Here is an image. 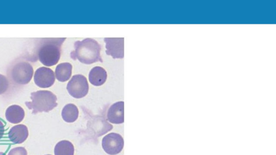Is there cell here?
I'll return each mask as SVG.
<instances>
[{
  "mask_svg": "<svg viewBox=\"0 0 276 155\" xmlns=\"http://www.w3.org/2000/svg\"><path fill=\"white\" fill-rule=\"evenodd\" d=\"M108 119L113 124H121L124 122V102H117L113 104L108 112Z\"/></svg>",
  "mask_w": 276,
  "mask_h": 155,
  "instance_id": "obj_9",
  "label": "cell"
},
{
  "mask_svg": "<svg viewBox=\"0 0 276 155\" xmlns=\"http://www.w3.org/2000/svg\"><path fill=\"white\" fill-rule=\"evenodd\" d=\"M46 155H52V154H46Z\"/></svg>",
  "mask_w": 276,
  "mask_h": 155,
  "instance_id": "obj_20",
  "label": "cell"
},
{
  "mask_svg": "<svg viewBox=\"0 0 276 155\" xmlns=\"http://www.w3.org/2000/svg\"><path fill=\"white\" fill-rule=\"evenodd\" d=\"M90 83L95 86H100L106 82L108 77L107 72L104 68L96 66L90 71L89 75Z\"/></svg>",
  "mask_w": 276,
  "mask_h": 155,
  "instance_id": "obj_12",
  "label": "cell"
},
{
  "mask_svg": "<svg viewBox=\"0 0 276 155\" xmlns=\"http://www.w3.org/2000/svg\"><path fill=\"white\" fill-rule=\"evenodd\" d=\"M72 66L69 63H63L57 66L55 70L56 79L61 82L70 80L72 74Z\"/></svg>",
  "mask_w": 276,
  "mask_h": 155,
  "instance_id": "obj_13",
  "label": "cell"
},
{
  "mask_svg": "<svg viewBox=\"0 0 276 155\" xmlns=\"http://www.w3.org/2000/svg\"><path fill=\"white\" fill-rule=\"evenodd\" d=\"M33 68L31 64L26 62H20L14 65L11 70L13 81L18 84L26 85L32 79Z\"/></svg>",
  "mask_w": 276,
  "mask_h": 155,
  "instance_id": "obj_5",
  "label": "cell"
},
{
  "mask_svg": "<svg viewBox=\"0 0 276 155\" xmlns=\"http://www.w3.org/2000/svg\"><path fill=\"white\" fill-rule=\"evenodd\" d=\"M24 116V110L18 105H14L9 106L6 112L7 120L13 124H17L22 122Z\"/></svg>",
  "mask_w": 276,
  "mask_h": 155,
  "instance_id": "obj_11",
  "label": "cell"
},
{
  "mask_svg": "<svg viewBox=\"0 0 276 155\" xmlns=\"http://www.w3.org/2000/svg\"><path fill=\"white\" fill-rule=\"evenodd\" d=\"M31 101L26 102L28 109L36 114L41 112H49L54 109L58 104V98L52 92L39 91L31 94Z\"/></svg>",
  "mask_w": 276,
  "mask_h": 155,
  "instance_id": "obj_3",
  "label": "cell"
},
{
  "mask_svg": "<svg viewBox=\"0 0 276 155\" xmlns=\"http://www.w3.org/2000/svg\"><path fill=\"white\" fill-rule=\"evenodd\" d=\"M123 144L124 142L122 137L117 133L109 134L102 140L103 149L110 155H116L120 153L123 148Z\"/></svg>",
  "mask_w": 276,
  "mask_h": 155,
  "instance_id": "obj_6",
  "label": "cell"
},
{
  "mask_svg": "<svg viewBox=\"0 0 276 155\" xmlns=\"http://www.w3.org/2000/svg\"><path fill=\"white\" fill-rule=\"evenodd\" d=\"M79 111L78 107L72 104L66 105L62 112L63 119L66 122L72 123L78 120Z\"/></svg>",
  "mask_w": 276,
  "mask_h": 155,
  "instance_id": "obj_14",
  "label": "cell"
},
{
  "mask_svg": "<svg viewBox=\"0 0 276 155\" xmlns=\"http://www.w3.org/2000/svg\"><path fill=\"white\" fill-rule=\"evenodd\" d=\"M54 152L55 155H74L73 145L69 141H61L56 145Z\"/></svg>",
  "mask_w": 276,
  "mask_h": 155,
  "instance_id": "obj_15",
  "label": "cell"
},
{
  "mask_svg": "<svg viewBox=\"0 0 276 155\" xmlns=\"http://www.w3.org/2000/svg\"><path fill=\"white\" fill-rule=\"evenodd\" d=\"M106 53L114 59H122L124 57V38H106Z\"/></svg>",
  "mask_w": 276,
  "mask_h": 155,
  "instance_id": "obj_7",
  "label": "cell"
},
{
  "mask_svg": "<svg viewBox=\"0 0 276 155\" xmlns=\"http://www.w3.org/2000/svg\"><path fill=\"white\" fill-rule=\"evenodd\" d=\"M29 135L28 128L23 124L14 126L8 133V138L12 142L15 144H21L28 138Z\"/></svg>",
  "mask_w": 276,
  "mask_h": 155,
  "instance_id": "obj_10",
  "label": "cell"
},
{
  "mask_svg": "<svg viewBox=\"0 0 276 155\" xmlns=\"http://www.w3.org/2000/svg\"><path fill=\"white\" fill-rule=\"evenodd\" d=\"M9 83L7 77L0 74V95L5 93L8 89Z\"/></svg>",
  "mask_w": 276,
  "mask_h": 155,
  "instance_id": "obj_16",
  "label": "cell"
},
{
  "mask_svg": "<svg viewBox=\"0 0 276 155\" xmlns=\"http://www.w3.org/2000/svg\"><path fill=\"white\" fill-rule=\"evenodd\" d=\"M74 50L70 57L74 61L79 60L84 64H91L96 62L103 63L101 55L102 47L97 41L92 38L78 41L74 44Z\"/></svg>",
  "mask_w": 276,
  "mask_h": 155,
  "instance_id": "obj_1",
  "label": "cell"
},
{
  "mask_svg": "<svg viewBox=\"0 0 276 155\" xmlns=\"http://www.w3.org/2000/svg\"><path fill=\"white\" fill-rule=\"evenodd\" d=\"M69 93L76 99H81L86 96L89 90L87 77L82 74L74 75L66 87Z\"/></svg>",
  "mask_w": 276,
  "mask_h": 155,
  "instance_id": "obj_4",
  "label": "cell"
},
{
  "mask_svg": "<svg viewBox=\"0 0 276 155\" xmlns=\"http://www.w3.org/2000/svg\"><path fill=\"white\" fill-rule=\"evenodd\" d=\"M55 82V74L50 68L41 67L36 71L34 75V82L41 88H49L54 85Z\"/></svg>",
  "mask_w": 276,
  "mask_h": 155,
  "instance_id": "obj_8",
  "label": "cell"
},
{
  "mask_svg": "<svg viewBox=\"0 0 276 155\" xmlns=\"http://www.w3.org/2000/svg\"><path fill=\"white\" fill-rule=\"evenodd\" d=\"M8 155H27V151L23 147H16L11 150Z\"/></svg>",
  "mask_w": 276,
  "mask_h": 155,
  "instance_id": "obj_17",
  "label": "cell"
},
{
  "mask_svg": "<svg viewBox=\"0 0 276 155\" xmlns=\"http://www.w3.org/2000/svg\"><path fill=\"white\" fill-rule=\"evenodd\" d=\"M5 133V125L4 123L0 120V140H1Z\"/></svg>",
  "mask_w": 276,
  "mask_h": 155,
  "instance_id": "obj_18",
  "label": "cell"
},
{
  "mask_svg": "<svg viewBox=\"0 0 276 155\" xmlns=\"http://www.w3.org/2000/svg\"><path fill=\"white\" fill-rule=\"evenodd\" d=\"M0 155H6V154L4 152H0Z\"/></svg>",
  "mask_w": 276,
  "mask_h": 155,
  "instance_id": "obj_19",
  "label": "cell"
},
{
  "mask_svg": "<svg viewBox=\"0 0 276 155\" xmlns=\"http://www.w3.org/2000/svg\"><path fill=\"white\" fill-rule=\"evenodd\" d=\"M66 38H42L37 47V56L45 66H52L60 61Z\"/></svg>",
  "mask_w": 276,
  "mask_h": 155,
  "instance_id": "obj_2",
  "label": "cell"
}]
</instances>
